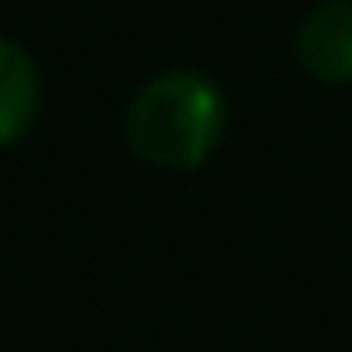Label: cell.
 <instances>
[{
	"label": "cell",
	"instance_id": "1",
	"mask_svg": "<svg viewBox=\"0 0 352 352\" xmlns=\"http://www.w3.org/2000/svg\"><path fill=\"white\" fill-rule=\"evenodd\" d=\"M227 131V97L203 73H160L126 107V145L155 169H198Z\"/></svg>",
	"mask_w": 352,
	"mask_h": 352
},
{
	"label": "cell",
	"instance_id": "2",
	"mask_svg": "<svg viewBox=\"0 0 352 352\" xmlns=\"http://www.w3.org/2000/svg\"><path fill=\"white\" fill-rule=\"evenodd\" d=\"M294 58L314 82H352V0L314 6L294 34Z\"/></svg>",
	"mask_w": 352,
	"mask_h": 352
},
{
	"label": "cell",
	"instance_id": "3",
	"mask_svg": "<svg viewBox=\"0 0 352 352\" xmlns=\"http://www.w3.org/2000/svg\"><path fill=\"white\" fill-rule=\"evenodd\" d=\"M34 111H39V68L15 39H0V145L20 140Z\"/></svg>",
	"mask_w": 352,
	"mask_h": 352
}]
</instances>
